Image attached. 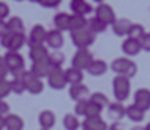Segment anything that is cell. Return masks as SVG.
Segmentation results:
<instances>
[{"label": "cell", "mask_w": 150, "mask_h": 130, "mask_svg": "<svg viewBox=\"0 0 150 130\" xmlns=\"http://www.w3.org/2000/svg\"><path fill=\"white\" fill-rule=\"evenodd\" d=\"M6 127V116H1L0 115V130Z\"/></svg>", "instance_id": "cell-46"}, {"label": "cell", "mask_w": 150, "mask_h": 130, "mask_svg": "<svg viewBox=\"0 0 150 130\" xmlns=\"http://www.w3.org/2000/svg\"><path fill=\"white\" fill-rule=\"evenodd\" d=\"M41 130H44V129H41Z\"/></svg>", "instance_id": "cell-49"}, {"label": "cell", "mask_w": 150, "mask_h": 130, "mask_svg": "<svg viewBox=\"0 0 150 130\" xmlns=\"http://www.w3.org/2000/svg\"><path fill=\"white\" fill-rule=\"evenodd\" d=\"M22 81L25 84L26 92L32 93V95H40L44 91V84L40 78H37L36 75L33 74L32 71H25Z\"/></svg>", "instance_id": "cell-4"}, {"label": "cell", "mask_w": 150, "mask_h": 130, "mask_svg": "<svg viewBox=\"0 0 150 130\" xmlns=\"http://www.w3.org/2000/svg\"><path fill=\"white\" fill-rule=\"evenodd\" d=\"M38 4L44 8H57L60 6L59 0H40Z\"/></svg>", "instance_id": "cell-37"}, {"label": "cell", "mask_w": 150, "mask_h": 130, "mask_svg": "<svg viewBox=\"0 0 150 130\" xmlns=\"http://www.w3.org/2000/svg\"><path fill=\"white\" fill-rule=\"evenodd\" d=\"M108 115L115 121H120L126 116V108L122 103H112L108 106Z\"/></svg>", "instance_id": "cell-23"}, {"label": "cell", "mask_w": 150, "mask_h": 130, "mask_svg": "<svg viewBox=\"0 0 150 130\" xmlns=\"http://www.w3.org/2000/svg\"><path fill=\"white\" fill-rule=\"evenodd\" d=\"M90 101L94 103V104H97V106L100 107H107L109 106V101H108V97L104 93H101V92H96V93H93L90 97Z\"/></svg>", "instance_id": "cell-34"}, {"label": "cell", "mask_w": 150, "mask_h": 130, "mask_svg": "<svg viewBox=\"0 0 150 130\" xmlns=\"http://www.w3.org/2000/svg\"><path fill=\"white\" fill-rule=\"evenodd\" d=\"M47 30L42 25H34L32 28V32L29 36V47H36V45H44L47 39Z\"/></svg>", "instance_id": "cell-10"}, {"label": "cell", "mask_w": 150, "mask_h": 130, "mask_svg": "<svg viewBox=\"0 0 150 130\" xmlns=\"http://www.w3.org/2000/svg\"><path fill=\"white\" fill-rule=\"evenodd\" d=\"M130 78H127L124 75H116L113 78V95L117 103L127 100V97L130 95Z\"/></svg>", "instance_id": "cell-1"}, {"label": "cell", "mask_w": 150, "mask_h": 130, "mask_svg": "<svg viewBox=\"0 0 150 130\" xmlns=\"http://www.w3.org/2000/svg\"><path fill=\"white\" fill-rule=\"evenodd\" d=\"M10 84H11V92H14L16 95H22L23 92H26V88H25V84L22 81V78L11 79Z\"/></svg>", "instance_id": "cell-35"}, {"label": "cell", "mask_w": 150, "mask_h": 130, "mask_svg": "<svg viewBox=\"0 0 150 130\" xmlns=\"http://www.w3.org/2000/svg\"><path fill=\"white\" fill-rule=\"evenodd\" d=\"M146 34L145 29H143L142 25H138V24H132L130 28V32H128V39H132V40H141L143 36Z\"/></svg>", "instance_id": "cell-32"}, {"label": "cell", "mask_w": 150, "mask_h": 130, "mask_svg": "<svg viewBox=\"0 0 150 130\" xmlns=\"http://www.w3.org/2000/svg\"><path fill=\"white\" fill-rule=\"evenodd\" d=\"M74 15H81V16H86L87 14H90L93 11V7H91L89 3L83 1V0H72L71 4H70Z\"/></svg>", "instance_id": "cell-14"}, {"label": "cell", "mask_w": 150, "mask_h": 130, "mask_svg": "<svg viewBox=\"0 0 150 130\" xmlns=\"http://www.w3.org/2000/svg\"><path fill=\"white\" fill-rule=\"evenodd\" d=\"M70 16L71 15H68L66 12H59L53 16V25H55L57 32L62 33L66 32V30L70 32Z\"/></svg>", "instance_id": "cell-15"}, {"label": "cell", "mask_w": 150, "mask_h": 130, "mask_svg": "<svg viewBox=\"0 0 150 130\" xmlns=\"http://www.w3.org/2000/svg\"><path fill=\"white\" fill-rule=\"evenodd\" d=\"M122 49H123V52H124L126 55L135 56V55H138L139 51H141L142 48H141V44H139L138 40L127 39V40H124V43H123Z\"/></svg>", "instance_id": "cell-19"}, {"label": "cell", "mask_w": 150, "mask_h": 130, "mask_svg": "<svg viewBox=\"0 0 150 130\" xmlns=\"http://www.w3.org/2000/svg\"><path fill=\"white\" fill-rule=\"evenodd\" d=\"M82 130H108L105 121L100 116L97 118H86L82 123Z\"/></svg>", "instance_id": "cell-16"}, {"label": "cell", "mask_w": 150, "mask_h": 130, "mask_svg": "<svg viewBox=\"0 0 150 130\" xmlns=\"http://www.w3.org/2000/svg\"><path fill=\"white\" fill-rule=\"evenodd\" d=\"M139 44H141V48L143 51L150 52V33H146L142 39L139 40Z\"/></svg>", "instance_id": "cell-39"}, {"label": "cell", "mask_w": 150, "mask_h": 130, "mask_svg": "<svg viewBox=\"0 0 150 130\" xmlns=\"http://www.w3.org/2000/svg\"><path fill=\"white\" fill-rule=\"evenodd\" d=\"M48 60H49L52 69H62L64 63V55L60 51H53L52 54H49Z\"/></svg>", "instance_id": "cell-29"}, {"label": "cell", "mask_w": 150, "mask_h": 130, "mask_svg": "<svg viewBox=\"0 0 150 130\" xmlns=\"http://www.w3.org/2000/svg\"><path fill=\"white\" fill-rule=\"evenodd\" d=\"M107 25L104 24V22H101L100 19H97V18H91L90 21H87V29L90 30V32H93L94 34H97V33H103L107 30Z\"/></svg>", "instance_id": "cell-30"}, {"label": "cell", "mask_w": 150, "mask_h": 130, "mask_svg": "<svg viewBox=\"0 0 150 130\" xmlns=\"http://www.w3.org/2000/svg\"><path fill=\"white\" fill-rule=\"evenodd\" d=\"M51 70H52V67H51V64H49V60L48 59L33 62L32 69H30V71L40 79L42 78V77H48V74L51 73Z\"/></svg>", "instance_id": "cell-11"}, {"label": "cell", "mask_w": 150, "mask_h": 130, "mask_svg": "<svg viewBox=\"0 0 150 130\" xmlns=\"http://www.w3.org/2000/svg\"><path fill=\"white\" fill-rule=\"evenodd\" d=\"M87 101H89V100H82V101L76 103V104H75V114L76 115H83V116H85L86 107H87Z\"/></svg>", "instance_id": "cell-38"}, {"label": "cell", "mask_w": 150, "mask_h": 130, "mask_svg": "<svg viewBox=\"0 0 150 130\" xmlns=\"http://www.w3.org/2000/svg\"><path fill=\"white\" fill-rule=\"evenodd\" d=\"M11 93V84L7 79H1L0 81V100H3L4 97H7Z\"/></svg>", "instance_id": "cell-36"}, {"label": "cell", "mask_w": 150, "mask_h": 130, "mask_svg": "<svg viewBox=\"0 0 150 130\" xmlns=\"http://www.w3.org/2000/svg\"><path fill=\"white\" fill-rule=\"evenodd\" d=\"M94 60L93 55L87 49H78L75 52V55L72 56V67L76 70H87V67L90 66V63Z\"/></svg>", "instance_id": "cell-5"}, {"label": "cell", "mask_w": 150, "mask_h": 130, "mask_svg": "<svg viewBox=\"0 0 150 130\" xmlns=\"http://www.w3.org/2000/svg\"><path fill=\"white\" fill-rule=\"evenodd\" d=\"M6 127H7V130H22L23 129V121L18 115L8 114L6 116Z\"/></svg>", "instance_id": "cell-27"}, {"label": "cell", "mask_w": 150, "mask_h": 130, "mask_svg": "<svg viewBox=\"0 0 150 130\" xmlns=\"http://www.w3.org/2000/svg\"><path fill=\"white\" fill-rule=\"evenodd\" d=\"M131 64V60L127 59V58H117L115 59L111 64V69L112 71H115L117 75H126L127 70Z\"/></svg>", "instance_id": "cell-20"}, {"label": "cell", "mask_w": 150, "mask_h": 130, "mask_svg": "<svg viewBox=\"0 0 150 130\" xmlns=\"http://www.w3.org/2000/svg\"><path fill=\"white\" fill-rule=\"evenodd\" d=\"M10 15V7L6 3L0 1V21H4V18H7Z\"/></svg>", "instance_id": "cell-40"}, {"label": "cell", "mask_w": 150, "mask_h": 130, "mask_svg": "<svg viewBox=\"0 0 150 130\" xmlns=\"http://www.w3.org/2000/svg\"><path fill=\"white\" fill-rule=\"evenodd\" d=\"M70 97L75 101H82V100H86L87 95H89V88L86 85H83V84H78V85H72L70 86Z\"/></svg>", "instance_id": "cell-13"}, {"label": "cell", "mask_w": 150, "mask_h": 130, "mask_svg": "<svg viewBox=\"0 0 150 130\" xmlns=\"http://www.w3.org/2000/svg\"><path fill=\"white\" fill-rule=\"evenodd\" d=\"M145 130H150V123H147L146 126H145Z\"/></svg>", "instance_id": "cell-48"}, {"label": "cell", "mask_w": 150, "mask_h": 130, "mask_svg": "<svg viewBox=\"0 0 150 130\" xmlns=\"http://www.w3.org/2000/svg\"><path fill=\"white\" fill-rule=\"evenodd\" d=\"M87 28V19L85 16L74 15L70 16V32H78Z\"/></svg>", "instance_id": "cell-26"}, {"label": "cell", "mask_w": 150, "mask_h": 130, "mask_svg": "<svg viewBox=\"0 0 150 130\" xmlns=\"http://www.w3.org/2000/svg\"><path fill=\"white\" fill-rule=\"evenodd\" d=\"M3 58H4V62H6V66L10 70V73L15 70H19V69H25V60L19 52L7 51V54Z\"/></svg>", "instance_id": "cell-8"}, {"label": "cell", "mask_w": 150, "mask_h": 130, "mask_svg": "<svg viewBox=\"0 0 150 130\" xmlns=\"http://www.w3.org/2000/svg\"><path fill=\"white\" fill-rule=\"evenodd\" d=\"M49 52H48L45 45H36V47H30L29 51V58L32 59V62H38V60L48 59Z\"/></svg>", "instance_id": "cell-21"}, {"label": "cell", "mask_w": 150, "mask_h": 130, "mask_svg": "<svg viewBox=\"0 0 150 130\" xmlns=\"http://www.w3.org/2000/svg\"><path fill=\"white\" fill-rule=\"evenodd\" d=\"M131 130H145V127H141V126H134Z\"/></svg>", "instance_id": "cell-47"}, {"label": "cell", "mask_w": 150, "mask_h": 130, "mask_svg": "<svg viewBox=\"0 0 150 130\" xmlns=\"http://www.w3.org/2000/svg\"><path fill=\"white\" fill-rule=\"evenodd\" d=\"M10 30H8V26H7V22L6 21H0V39L4 37L6 34H8Z\"/></svg>", "instance_id": "cell-42"}, {"label": "cell", "mask_w": 150, "mask_h": 130, "mask_svg": "<svg viewBox=\"0 0 150 130\" xmlns=\"http://www.w3.org/2000/svg\"><path fill=\"white\" fill-rule=\"evenodd\" d=\"M63 126L66 130H78L79 121L75 115L67 114V115H64V118H63Z\"/></svg>", "instance_id": "cell-31"}, {"label": "cell", "mask_w": 150, "mask_h": 130, "mask_svg": "<svg viewBox=\"0 0 150 130\" xmlns=\"http://www.w3.org/2000/svg\"><path fill=\"white\" fill-rule=\"evenodd\" d=\"M108 66L107 63L101 59H94L93 62L90 63V66L87 67V73L90 75H94V77H100V75L105 74Z\"/></svg>", "instance_id": "cell-24"}, {"label": "cell", "mask_w": 150, "mask_h": 130, "mask_svg": "<svg viewBox=\"0 0 150 130\" xmlns=\"http://www.w3.org/2000/svg\"><path fill=\"white\" fill-rule=\"evenodd\" d=\"M131 25H132V24H131L128 19H126V18H120V19H116V21H115V24L112 25V30H113V33L116 36H120V37H123V36H127V34H128Z\"/></svg>", "instance_id": "cell-18"}, {"label": "cell", "mask_w": 150, "mask_h": 130, "mask_svg": "<svg viewBox=\"0 0 150 130\" xmlns=\"http://www.w3.org/2000/svg\"><path fill=\"white\" fill-rule=\"evenodd\" d=\"M134 106L138 107L141 111L146 112L150 110V91L146 88L138 89L134 95Z\"/></svg>", "instance_id": "cell-9"}, {"label": "cell", "mask_w": 150, "mask_h": 130, "mask_svg": "<svg viewBox=\"0 0 150 130\" xmlns=\"http://www.w3.org/2000/svg\"><path fill=\"white\" fill-rule=\"evenodd\" d=\"M96 18L100 19L101 22L107 25H113L115 21L117 19L116 15H115V11L113 8L111 6H108V4H104V3H100L96 8Z\"/></svg>", "instance_id": "cell-6"}, {"label": "cell", "mask_w": 150, "mask_h": 130, "mask_svg": "<svg viewBox=\"0 0 150 130\" xmlns=\"http://www.w3.org/2000/svg\"><path fill=\"white\" fill-rule=\"evenodd\" d=\"M108 130H124V127H123V125L122 123H119V122H113L109 126V129Z\"/></svg>", "instance_id": "cell-45"}, {"label": "cell", "mask_w": 150, "mask_h": 130, "mask_svg": "<svg viewBox=\"0 0 150 130\" xmlns=\"http://www.w3.org/2000/svg\"><path fill=\"white\" fill-rule=\"evenodd\" d=\"M126 116L132 122H142L143 118H145V112L132 104V106L126 108Z\"/></svg>", "instance_id": "cell-28"}, {"label": "cell", "mask_w": 150, "mask_h": 130, "mask_svg": "<svg viewBox=\"0 0 150 130\" xmlns=\"http://www.w3.org/2000/svg\"><path fill=\"white\" fill-rule=\"evenodd\" d=\"M137 70H138L137 64H135L134 62H131L130 67H128V70H127V73H126V75H124V77H127V78H132V77L137 74Z\"/></svg>", "instance_id": "cell-41"}, {"label": "cell", "mask_w": 150, "mask_h": 130, "mask_svg": "<svg viewBox=\"0 0 150 130\" xmlns=\"http://www.w3.org/2000/svg\"><path fill=\"white\" fill-rule=\"evenodd\" d=\"M38 123H40V126H41V129L49 130L51 127H53V125L56 123L55 114H53L52 111H48V110L42 111V112L38 115Z\"/></svg>", "instance_id": "cell-17"}, {"label": "cell", "mask_w": 150, "mask_h": 130, "mask_svg": "<svg viewBox=\"0 0 150 130\" xmlns=\"http://www.w3.org/2000/svg\"><path fill=\"white\" fill-rule=\"evenodd\" d=\"M47 78H48L49 86H51L52 89H56V91H62V89H64V86L67 85L66 77H64V71L62 70V69H52Z\"/></svg>", "instance_id": "cell-7"}, {"label": "cell", "mask_w": 150, "mask_h": 130, "mask_svg": "<svg viewBox=\"0 0 150 130\" xmlns=\"http://www.w3.org/2000/svg\"><path fill=\"white\" fill-rule=\"evenodd\" d=\"M7 26H8L10 33H12V34H23V32H25V24L19 16L10 18L7 22Z\"/></svg>", "instance_id": "cell-25"}, {"label": "cell", "mask_w": 150, "mask_h": 130, "mask_svg": "<svg viewBox=\"0 0 150 130\" xmlns=\"http://www.w3.org/2000/svg\"><path fill=\"white\" fill-rule=\"evenodd\" d=\"M45 43H47V45L49 48H52V49H59V48H62V45H63V43H64L63 34L60 32H57L56 29L55 30H49V32L47 33Z\"/></svg>", "instance_id": "cell-12"}, {"label": "cell", "mask_w": 150, "mask_h": 130, "mask_svg": "<svg viewBox=\"0 0 150 130\" xmlns=\"http://www.w3.org/2000/svg\"><path fill=\"white\" fill-rule=\"evenodd\" d=\"M96 34L93 32H90L89 29H82L78 32H71V40L72 44L78 49H87L91 44L94 43Z\"/></svg>", "instance_id": "cell-2"}, {"label": "cell", "mask_w": 150, "mask_h": 130, "mask_svg": "<svg viewBox=\"0 0 150 130\" xmlns=\"http://www.w3.org/2000/svg\"><path fill=\"white\" fill-rule=\"evenodd\" d=\"M8 110H10V107H8L7 103L3 101V100H0V115L4 116L6 114H8Z\"/></svg>", "instance_id": "cell-44"}, {"label": "cell", "mask_w": 150, "mask_h": 130, "mask_svg": "<svg viewBox=\"0 0 150 130\" xmlns=\"http://www.w3.org/2000/svg\"><path fill=\"white\" fill-rule=\"evenodd\" d=\"M101 111H103V107L97 106V104H94V103H91L90 100H89V101H87L85 116H86V118H97V116H100Z\"/></svg>", "instance_id": "cell-33"}, {"label": "cell", "mask_w": 150, "mask_h": 130, "mask_svg": "<svg viewBox=\"0 0 150 130\" xmlns=\"http://www.w3.org/2000/svg\"><path fill=\"white\" fill-rule=\"evenodd\" d=\"M25 43H26L25 33L23 34H12V33H8V34H6L4 37L0 39L1 47L12 52H18L25 45Z\"/></svg>", "instance_id": "cell-3"}, {"label": "cell", "mask_w": 150, "mask_h": 130, "mask_svg": "<svg viewBox=\"0 0 150 130\" xmlns=\"http://www.w3.org/2000/svg\"><path fill=\"white\" fill-rule=\"evenodd\" d=\"M64 77H66V82L70 84V85H78V84L82 82L83 79V73L81 70H76L74 67H70L64 71Z\"/></svg>", "instance_id": "cell-22"}, {"label": "cell", "mask_w": 150, "mask_h": 130, "mask_svg": "<svg viewBox=\"0 0 150 130\" xmlns=\"http://www.w3.org/2000/svg\"><path fill=\"white\" fill-rule=\"evenodd\" d=\"M8 74H10V70L7 69V66H6V62H4L3 64H0V81H1V79H6V78H7Z\"/></svg>", "instance_id": "cell-43"}]
</instances>
